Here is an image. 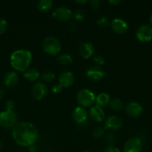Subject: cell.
<instances>
[{"instance_id":"obj_1","label":"cell","mask_w":152,"mask_h":152,"mask_svg":"<svg viewBox=\"0 0 152 152\" xmlns=\"http://www.w3.org/2000/svg\"><path fill=\"white\" fill-rule=\"evenodd\" d=\"M12 137L16 144L22 147L34 145L38 138V131L34 124L28 122H17L12 129Z\"/></svg>"},{"instance_id":"obj_2","label":"cell","mask_w":152,"mask_h":152,"mask_svg":"<svg viewBox=\"0 0 152 152\" xmlns=\"http://www.w3.org/2000/svg\"><path fill=\"white\" fill-rule=\"evenodd\" d=\"M32 60L31 51L26 49H18L12 53L10 62L12 68L17 71L25 72L29 67Z\"/></svg>"},{"instance_id":"obj_3","label":"cell","mask_w":152,"mask_h":152,"mask_svg":"<svg viewBox=\"0 0 152 152\" xmlns=\"http://www.w3.org/2000/svg\"><path fill=\"white\" fill-rule=\"evenodd\" d=\"M76 100L77 103L83 108H91L93 106L95 101V94L87 88H83L79 91L76 95Z\"/></svg>"},{"instance_id":"obj_4","label":"cell","mask_w":152,"mask_h":152,"mask_svg":"<svg viewBox=\"0 0 152 152\" xmlns=\"http://www.w3.org/2000/svg\"><path fill=\"white\" fill-rule=\"evenodd\" d=\"M44 51L50 56H56L61 52V44L59 40L55 37H48L43 42Z\"/></svg>"},{"instance_id":"obj_5","label":"cell","mask_w":152,"mask_h":152,"mask_svg":"<svg viewBox=\"0 0 152 152\" xmlns=\"http://www.w3.org/2000/svg\"><path fill=\"white\" fill-rule=\"evenodd\" d=\"M17 123V115L14 111H4L0 112V126L4 129H13Z\"/></svg>"},{"instance_id":"obj_6","label":"cell","mask_w":152,"mask_h":152,"mask_svg":"<svg viewBox=\"0 0 152 152\" xmlns=\"http://www.w3.org/2000/svg\"><path fill=\"white\" fill-rule=\"evenodd\" d=\"M52 16L55 19L61 22H66L69 21L72 16V12L71 9L66 6H61L57 7L52 12Z\"/></svg>"},{"instance_id":"obj_7","label":"cell","mask_w":152,"mask_h":152,"mask_svg":"<svg viewBox=\"0 0 152 152\" xmlns=\"http://www.w3.org/2000/svg\"><path fill=\"white\" fill-rule=\"evenodd\" d=\"M136 37L140 42H150L152 40V27L148 25H142L136 32Z\"/></svg>"},{"instance_id":"obj_8","label":"cell","mask_w":152,"mask_h":152,"mask_svg":"<svg viewBox=\"0 0 152 152\" xmlns=\"http://www.w3.org/2000/svg\"><path fill=\"white\" fill-rule=\"evenodd\" d=\"M124 152H141L142 150V141L138 137H132L125 142L123 146Z\"/></svg>"},{"instance_id":"obj_9","label":"cell","mask_w":152,"mask_h":152,"mask_svg":"<svg viewBox=\"0 0 152 152\" xmlns=\"http://www.w3.org/2000/svg\"><path fill=\"white\" fill-rule=\"evenodd\" d=\"M123 121L119 117L116 115L110 116L107 117L104 123V129L110 131V132H115L118 131L122 127Z\"/></svg>"},{"instance_id":"obj_10","label":"cell","mask_w":152,"mask_h":152,"mask_svg":"<svg viewBox=\"0 0 152 152\" xmlns=\"http://www.w3.org/2000/svg\"><path fill=\"white\" fill-rule=\"evenodd\" d=\"M32 96L36 100H41L48 94V87L45 83L37 82L34 83L31 90Z\"/></svg>"},{"instance_id":"obj_11","label":"cell","mask_w":152,"mask_h":152,"mask_svg":"<svg viewBox=\"0 0 152 152\" xmlns=\"http://www.w3.org/2000/svg\"><path fill=\"white\" fill-rule=\"evenodd\" d=\"M86 75L89 80L92 81H100L106 77L107 74L101 67L92 66L86 70Z\"/></svg>"},{"instance_id":"obj_12","label":"cell","mask_w":152,"mask_h":152,"mask_svg":"<svg viewBox=\"0 0 152 152\" xmlns=\"http://www.w3.org/2000/svg\"><path fill=\"white\" fill-rule=\"evenodd\" d=\"M78 52L80 56L83 59H87L94 56L95 48L92 43L88 42H83L80 44L78 47Z\"/></svg>"},{"instance_id":"obj_13","label":"cell","mask_w":152,"mask_h":152,"mask_svg":"<svg viewBox=\"0 0 152 152\" xmlns=\"http://www.w3.org/2000/svg\"><path fill=\"white\" fill-rule=\"evenodd\" d=\"M110 27H111L112 30L118 34H125L129 28L126 21L121 18H116V19H113L112 22H110Z\"/></svg>"},{"instance_id":"obj_14","label":"cell","mask_w":152,"mask_h":152,"mask_svg":"<svg viewBox=\"0 0 152 152\" xmlns=\"http://www.w3.org/2000/svg\"><path fill=\"white\" fill-rule=\"evenodd\" d=\"M72 117L74 122L77 124H83L88 118V112L83 107H77L72 114Z\"/></svg>"},{"instance_id":"obj_15","label":"cell","mask_w":152,"mask_h":152,"mask_svg":"<svg viewBox=\"0 0 152 152\" xmlns=\"http://www.w3.org/2000/svg\"><path fill=\"white\" fill-rule=\"evenodd\" d=\"M143 111L142 106L139 102H131L125 107V112L127 115L131 117H137L141 115Z\"/></svg>"},{"instance_id":"obj_16","label":"cell","mask_w":152,"mask_h":152,"mask_svg":"<svg viewBox=\"0 0 152 152\" xmlns=\"http://www.w3.org/2000/svg\"><path fill=\"white\" fill-rule=\"evenodd\" d=\"M18 82H19V76L14 71L7 72L3 79L4 86L7 88H14L18 84Z\"/></svg>"},{"instance_id":"obj_17","label":"cell","mask_w":152,"mask_h":152,"mask_svg":"<svg viewBox=\"0 0 152 152\" xmlns=\"http://www.w3.org/2000/svg\"><path fill=\"white\" fill-rule=\"evenodd\" d=\"M89 117L92 120L96 123H101L105 120V114L103 111L102 108L93 105L90 108L89 110Z\"/></svg>"},{"instance_id":"obj_18","label":"cell","mask_w":152,"mask_h":152,"mask_svg":"<svg viewBox=\"0 0 152 152\" xmlns=\"http://www.w3.org/2000/svg\"><path fill=\"white\" fill-rule=\"evenodd\" d=\"M75 83V76L70 71L63 72L59 77V84L64 88H69Z\"/></svg>"},{"instance_id":"obj_19","label":"cell","mask_w":152,"mask_h":152,"mask_svg":"<svg viewBox=\"0 0 152 152\" xmlns=\"http://www.w3.org/2000/svg\"><path fill=\"white\" fill-rule=\"evenodd\" d=\"M23 77L28 81L34 82L40 78V73L37 68H28L25 72H23Z\"/></svg>"},{"instance_id":"obj_20","label":"cell","mask_w":152,"mask_h":152,"mask_svg":"<svg viewBox=\"0 0 152 152\" xmlns=\"http://www.w3.org/2000/svg\"><path fill=\"white\" fill-rule=\"evenodd\" d=\"M110 102V97L107 94L101 93L95 96V105L100 107V108H104L109 105Z\"/></svg>"},{"instance_id":"obj_21","label":"cell","mask_w":152,"mask_h":152,"mask_svg":"<svg viewBox=\"0 0 152 152\" xmlns=\"http://www.w3.org/2000/svg\"><path fill=\"white\" fill-rule=\"evenodd\" d=\"M54 2L52 0H40L37 2V8L41 12H48L53 7Z\"/></svg>"},{"instance_id":"obj_22","label":"cell","mask_w":152,"mask_h":152,"mask_svg":"<svg viewBox=\"0 0 152 152\" xmlns=\"http://www.w3.org/2000/svg\"><path fill=\"white\" fill-rule=\"evenodd\" d=\"M57 59H58V62L63 66H68V65H72L73 62L72 57L67 53L60 55Z\"/></svg>"},{"instance_id":"obj_23","label":"cell","mask_w":152,"mask_h":152,"mask_svg":"<svg viewBox=\"0 0 152 152\" xmlns=\"http://www.w3.org/2000/svg\"><path fill=\"white\" fill-rule=\"evenodd\" d=\"M110 108L115 111H119L124 108V103L119 98H115V99H110V102L109 103Z\"/></svg>"},{"instance_id":"obj_24","label":"cell","mask_w":152,"mask_h":152,"mask_svg":"<svg viewBox=\"0 0 152 152\" xmlns=\"http://www.w3.org/2000/svg\"><path fill=\"white\" fill-rule=\"evenodd\" d=\"M41 78L46 83H51L55 79V74L52 71H46L42 74Z\"/></svg>"},{"instance_id":"obj_25","label":"cell","mask_w":152,"mask_h":152,"mask_svg":"<svg viewBox=\"0 0 152 152\" xmlns=\"http://www.w3.org/2000/svg\"><path fill=\"white\" fill-rule=\"evenodd\" d=\"M105 133V129L101 126H97L92 130V135L94 138H100L103 137Z\"/></svg>"},{"instance_id":"obj_26","label":"cell","mask_w":152,"mask_h":152,"mask_svg":"<svg viewBox=\"0 0 152 152\" xmlns=\"http://www.w3.org/2000/svg\"><path fill=\"white\" fill-rule=\"evenodd\" d=\"M74 21L77 22H80L83 21L85 18V13L82 10H77L72 14Z\"/></svg>"},{"instance_id":"obj_27","label":"cell","mask_w":152,"mask_h":152,"mask_svg":"<svg viewBox=\"0 0 152 152\" xmlns=\"http://www.w3.org/2000/svg\"><path fill=\"white\" fill-rule=\"evenodd\" d=\"M97 25L101 28H105V27H107L109 25H110V22L107 17L101 16L97 19Z\"/></svg>"},{"instance_id":"obj_28","label":"cell","mask_w":152,"mask_h":152,"mask_svg":"<svg viewBox=\"0 0 152 152\" xmlns=\"http://www.w3.org/2000/svg\"><path fill=\"white\" fill-rule=\"evenodd\" d=\"M15 107H16V104L13 100H7V102L4 103V108H5V111H13Z\"/></svg>"},{"instance_id":"obj_29","label":"cell","mask_w":152,"mask_h":152,"mask_svg":"<svg viewBox=\"0 0 152 152\" xmlns=\"http://www.w3.org/2000/svg\"><path fill=\"white\" fill-rule=\"evenodd\" d=\"M93 62L98 65H102L105 63V59L101 55H95L93 56Z\"/></svg>"},{"instance_id":"obj_30","label":"cell","mask_w":152,"mask_h":152,"mask_svg":"<svg viewBox=\"0 0 152 152\" xmlns=\"http://www.w3.org/2000/svg\"><path fill=\"white\" fill-rule=\"evenodd\" d=\"M7 28V22L3 18L0 17V35L4 34Z\"/></svg>"},{"instance_id":"obj_31","label":"cell","mask_w":152,"mask_h":152,"mask_svg":"<svg viewBox=\"0 0 152 152\" xmlns=\"http://www.w3.org/2000/svg\"><path fill=\"white\" fill-rule=\"evenodd\" d=\"M67 30L69 31L70 33H74L77 31V25L75 22H72V21H69L68 22L66 25Z\"/></svg>"},{"instance_id":"obj_32","label":"cell","mask_w":152,"mask_h":152,"mask_svg":"<svg viewBox=\"0 0 152 152\" xmlns=\"http://www.w3.org/2000/svg\"><path fill=\"white\" fill-rule=\"evenodd\" d=\"M104 140H105V142H107L109 146H112V145H113L115 141L114 135L112 134H107L105 137H104Z\"/></svg>"},{"instance_id":"obj_33","label":"cell","mask_w":152,"mask_h":152,"mask_svg":"<svg viewBox=\"0 0 152 152\" xmlns=\"http://www.w3.org/2000/svg\"><path fill=\"white\" fill-rule=\"evenodd\" d=\"M63 88L59 83H58V84H55L52 86V91L55 94H61V92H62Z\"/></svg>"},{"instance_id":"obj_34","label":"cell","mask_w":152,"mask_h":152,"mask_svg":"<svg viewBox=\"0 0 152 152\" xmlns=\"http://www.w3.org/2000/svg\"><path fill=\"white\" fill-rule=\"evenodd\" d=\"M89 5H90V7H92V10H96L100 8L101 2H100L99 0H92V1H89Z\"/></svg>"},{"instance_id":"obj_35","label":"cell","mask_w":152,"mask_h":152,"mask_svg":"<svg viewBox=\"0 0 152 152\" xmlns=\"http://www.w3.org/2000/svg\"><path fill=\"white\" fill-rule=\"evenodd\" d=\"M104 152H121V151L116 147L108 146L104 150Z\"/></svg>"},{"instance_id":"obj_36","label":"cell","mask_w":152,"mask_h":152,"mask_svg":"<svg viewBox=\"0 0 152 152\" xmlns=\"http://www.w3.org/2000/svg\"><path fill=\"white\" fill-rule=\"evenodd\" d=\"M108 2L110 3V4H112V5L116 6V5H118V4H120L121 0H110Z\"/></svg>"},{"instance_id":"obj_37","label":"cell","mask_w":152,"mask_h":152,"mask_svg":"<svg viewBox=\"0 0 152 152\" xmlns=\"http://www.w3.org/2000/svg\"><path fill=\"white\" fill-rule=\"evenodd\" d=\"M75 2L77 3V4H86V3L88 2L87 0H77V1H75Z\"/></svg>"},{"instance_id":"obj_38","label":"cell","mask_w":152,"mask_h":152,"mask_svg":"<svg viewBox=\"0 0 152 152\" xmlns=\"http://www.w3.org/2000/svg\"><path fill=\"white\" fill-rule=\"evenodd\" d=\"M4 94H5V91H4V89L0 88V99L4 97Z\"/></svg>"},{"instance_id":"obj_39","label":"cell","mask_w":152,"mask_h":152,"mask_svg":"<svg viewBox=\"0 0 152 152\" xmlns=\"http://www.w3.org/2000/svg\"><path fill=\"white\" fill-rule=\"evenodd\" d=\"M29 148V151L31 152H36V150H37V147L35 145H32V146L28 147Z\"/></svg>"},{"instance_id":"obj_40","label":"cell","mask_w":152,"mask_h":152,"mask_svg":"<svg viewBox=\"0 0 152 152\" xmlns=\"http://www.w3.org/2000/svg\"><path fill=\"white\" fill-rule=\"evenodd\" d=\"M150 23L151 25H152V13H151V16H150Z\"/></svg>"},{"instance_id":"obj_41","label":"cell","mask_w":152,"mask_h":152,"mask_svg":"<svg viewBox=\"0 0 152 152\" xmlns=\"http://www.w3.org/2000/svg\"><path fill=\"white\" fill-rule=\"evenodd\" d=\"M2 145H3V144H2V142H1V141L0 140V148H2Z\"/></svg>"},{"instance_id":"obj_42","label":"cell","mask_w":152,"mask_h":152,"mask_svg":"<svg viewBox=\"0 0 152 152\" xmlns=\"http://www.w3.org/2000/svg\"><path fill=\"white\" fill-rule=\"evenodd\" d=\"M83 152H91V151H83Z\"/></svg>"},{"instance_id":"obj_43","label":"cell","mask_w":152,"mask_h":152,"mask_svg":"<svg viewBox=\"0 0 152 152\" xmlns=\"http://www.w3.org/2000/svg\"><path fill=\"white\" fill-rule=\"evenodd\" d=\"M49 152H54V151H49Z\"/></svg>"}]
</instances>
